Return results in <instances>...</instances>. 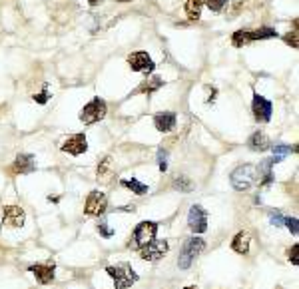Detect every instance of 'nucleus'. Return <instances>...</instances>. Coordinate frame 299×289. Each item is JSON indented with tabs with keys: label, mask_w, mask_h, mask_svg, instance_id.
<instances>
[{
	"label": "nucleus",
	"mask_w": 299,
	"mask_h": 289,
	"mask_svg": "<svg viewBox=\"0 0 299 289\" xmlns=\"http://www.w3.org/2000/svg\"><path fill=\"white\" fill-rule=\"evenodd\" d=\"M110 163H112V160H110V158H104L102 166H98V178H104V176H106V172H108Z\"/></svg>",
	"instance_id": "2f4dec72"
},
{
	"label": "nucleus",
	"mask_w": 299,
	"mask_h": 289,
	"mask_svg": "<svg viewBox=\"0 0 299 289\" xmlns=\"http://www.w3.org/2000/svg\"><path fill=\"white\" fill-rule=\"evenodd\" d=\"M106 210H108V198H106V194H102L98 190L90 192L88 198H86V205H84L86 216L100 217L102 214H106Z\"/></svg>",
	"instance_id": "423d86ee"
},
{
	"label": "nucleus",
	"mask_w": 299,
	"mask_h": 289,
	"mask_svg": "<svg viewBox=\"0 0 299 289\" xmlns=\"http://www.w3.org/2000/svg\"><path fill=\"white\" fill-rule=\"evenodd\" d=\"M269 148L273 150V156H280V158H283V156H287V154H291V152H295V148H291V146H287V144L269 146Z\"/></svg>",
	"instance_id": "393cba45"
},
{
	"label": "nucleus",
	"mask_w": 299,
	"mask_h": 289,
	"mask_svg": "<svg viewBox=\"0 0 299 289\" xmlns=\"http://www.w3.org/2000/svg\"><path fill=\"white\" fill-rule=\"evenodd\" d=\"M285 42H287V44H291L293 48H297L299 46L297 44V32H289V34L285 36Z\"/></svg>",
	"instance_id": "72a5a7b5"
},
{
	"label": "nucleus",
	"mask_w": 299,
	"mask_h": 289,
	"mask_svg": "<svg viewBox=\"0 0 299 289\" xmlns=\"http://www.w3.org/2000/svg\"><path fill=\"white\" fill-rule=\"evenodd\" d=\"M172 185H174V190H180V192H186V194L194 190V183H191L189 178H186V176H178Z\"/></svg>",
	"instance_id": "4be33fe9"
},
{
	"label": "nucleus",
	"mask_w": 299,
	"mask_h": 289,
	"mask_svg": "<svg viewBox=\"0 0 299 289\" xmlns=\"http://www.w3.org/2000/svg\"><path fill=\"white\" fill-rule=\"evenodd\" d=\"M227 2H229V0H207V8H209L211 12H222Z\"/></svg>",
	"instance_id": "a878e982"
},
{
	"label": "nucleus",
	"mask_w": 299,
	"mask_h": 289,
	"mask_svg": "<svg viewBox=\"0 0 299 289\" xmlns=\"http://www.w3.org/2000/svg\"><path fill=\"white\" fill-rule=\"evenodd\" d=\"M255 172H258V170H255L251 163L238 166V168L231 172V176H229L233 190H238V192H245V190H249V188L255 183Z\"/></svg>",
	"instance_id": "20e7f679"
},
{
	"label": "nucleus",
	"mask_w": 299,
	"mask_h": 289,
	"mask_svg": "<svg viewBox=\"0 0 299 289\" xmlns=\"http://www.w3.org/2000/svg\"><path fill=\"white\" fill-rule=\"evenodd\" d=\"M283 158H280V156H273V158H267V160H263L262 163H260V176H262V185H271L273 183V174H271V168L275 166L277 162H281Z\"/></svg>",
	"instance_id": "2eb2a0df"
},
{
	"label": "nucleus",
	"mask_w": 299,
	"mask_h": 289,
	"mask_svg": "<svg viewBox=\"0 0 299 289\" xmlns=\"http://www.w3.org/2000/svg\"><path fill=\"white\" fill-rule=\"evenodd\" d=\"M122 185L128 188V190H132L136 196H144V194H148V185L142 183L140 180H136V178H132V180H122Z\"/></svg>",
	"instance_id": "aec40b11"
},
{
	"label": "nucleus",
	"mask_w": 299,
	"mask_h": 289,
	"mask_svg": "<svg viewBox=\"0 0 299 289\" xmlns=\"http://www.w3.org/2000/svg\"><path fill=\"white\" fill-rule=\"evenodd\" d=\"M265 38H277V32L273 28H260L249 32V40H265Z\"/></svg>",
	"instance_id": "412c9836"
},
{
	"label": "nucleus",
	"mask_w": 299,
	"mask_h": 289,
	"mask_svg": "<svg viewBox=\"0 0 299 289\" xmlns=\"http://www.w3.org/2000/svg\"><path fill=\"white\" fill-rule=\"evenodd\" d=\"M98 232H100V235H104V237H112L114 235V230L110 228V223H108L106 219H102V221L98 223Z\"/></svg>",
	"instance_id": "bb28decb"
},
{
	"label": "nucleus",
	"mask_w": 299,
	"mask_h": 289,
	"mask_svg": "<svg viewBox=\"0 0 299 289\" xmlns=\"http://www.w3.org/2000/svg\"><path fill=\"white\" fill-rule=\"evenodd\" d=\"M88 2H90V4H92V6H96V4H100V2H102V0H88Z\"/></svg>",
	"instance_id": "f704fd0d"
},
{
	"label": "nucleus",
	"mask_w": 299,
	"mask_h": 289,
	"mask_svg": "<svg viewBox=\"0 0 299 289\" xmlns=\"http://www.w3.org/2000/svg\"><path fill=\"white\" fill-rule=\"evenodd\" d=\"M106 112H108L106 102L100 100V98H94L90 104H86V106L82 108V112H80V120H82L84 124H96V122L104 120Z\"/></svg>",
	"instance_id": "39448f33"
},
{
	"label": "nucleus",
	"mask_w": 299,
	"mask_h": 289,
	"mask_svg": "<svg viewBox=\"0 0 299 289\" xmlns=\"http://www.w3.org/2000/svg\"><path fill=\"white\" fill-rule=\"evenodd\" d=\"M156 234H158V223L156 221H140L132 234V239L128 243L130 250H142L144 245H148L152 239H156Z\"/></svg>",
	"instance_id": "f03ea898"
},
{
	"label": "nucleus",
	"mask_w": 299,
	"mask_h": 289,
	"mask_svg": "<svg viewBox=\"0 0 299 289\" xmlns=\"http://www.w3.org/2000/svg\"><path fill=\"white\" fill-rule=\"evenodd\" d=\"M162 86H164L162 78H158V76H156V78H152V80H148L146 84H142V86H140V88H138L136 92H148V94H150V92L158 90V88H162Z\"/></svg>",
	"instance_id": "5701e85b"
},
{
	"label": "nucleus",
	"mask_w": 299,
	"mask_h": 289,
	"mask_svg": "<svg viewBox=\"0 0 299 289\" xmlns=\"http://www.w3.org/2000/svg\"><path fill=\"white\" fill-rule=\"evenodd\" d=\"M251 110H253V116L258 122H269L271 120V112H273V106L267 98H263L260 94H253V104H251Z\"/></svg>",
	"instance_id": "1a4fd4ad"
},
{
	"label": "nucleus",
	"mask_w": 299,
	"mask_h": 289,
	"mask_svg": "<svg viewBox=\"0 0 299 289\" xmlns=\"http://www.w3.org/2000/svg\"><path fill=\"white\" fill-rule=\"evenodd\" d=\"M202 6H204V0H187L186 2V14L189 20H198L202 14Z\"/></svg>",
	"instance_id": "6ab92c4d"
},
{
	"label": "nucleus",
	"mask_w": 299,
	"mask_h": 289,
	"mask_svg": "<svg viewBox=\"0 0 299 289\" xmlns=\"http://www.w3.org/2000/svg\"><path fill=\"white\" fill-rule=\"evenodd\" d=\"M269 219H271V225H275V228H281V225L285 223V216H281L280 212H275V214L271 212V214H269Z\"/></svg>",
	"instance_id": "c756f323"
},
{
	"label": "nucleus",
	"mask_w": 299,
	"mask_h": 289,
	"mask_svg": "<svg viewBox=\"0 0 299 289\" xmlns=\"http://www.w3.org/2000/svg\"><path fill=\"white\" fill-rule=\"evenodd\" d=\"M231 42H233V46H243V44H247V42H251L249 40V32L247 30H238L236 34H233V38H231Z\"/></svg>",
	"instance_id": "b1692460"
},
{
	"label": "nucleus",
	"mask_w": 299,
	"mask_h": 289,
	"mask_svg": "<svg viewBox=\"0 0 299 289\" xmlns=\"http://www.w3.org/2000/svg\"><path fill=\"white\" fill-rule=\"evenodd\" d=\"M60 150L66 152V154H72V156H80V154H84L88 150V140H86L84 134H74L68 140H64Z\"/></svg>",
	"instance_id": "9b49d317"
},
{
	"label": "nucleus",
	"mask_w": 299,
	"mask_h": 289,
	"mask_svg": "<svg viewBox=\"0 0 299 289\" xmlns=\"http://www.w3.org/2000/svg\"><path fill=\"white\" fill-rule=\"evenodd\" d=\"M184 289H198V287H194V285H187V287H184Z\"/></svg>",
	"instance_id": "c9c22d12"
},
{
	"label": "nucleus",
	"mask_w": 299,
	"mask_h": 289,
	"mask_svg": "<svg viewBox=\"0 0 299 289\" xmlns=\"http://www.w3.org/2000/svg\"><path fill=\"white\" fill-rule=\"evenodd\" d=\"M154 126L160 132H172L176 128V114L174 112H162V114H156L154 116Z\"/></svg>",
	"instance_id": "4468645a"
},
{
	"label": "nucleus",
	"mask_w": 299,
	"mask_h": 289,
	"mask_svg": "<svg viewBox=\"0 0 299 289\" xmlns=\"http://www.w3.org/2000/svg\"><path fill=\"white\" fill-rule=\"evenodd\" d=\"M283 225H287V230L291 232V234L295 235L297 237V234H299V221H297V217H285V223Z\"/></svg>",
	"instance_id": "cd10ccee"
},
{
	"label": "nucleus",
	"mask_w": 299,
	"mask_h": 289,
	"mask_svg": "<svg viewBox=\"0 0 299 289\" xmlns=\"http://www.w3.org/2000/svg\"><path fill=\"white\" fill-rule=\"evenodd\" d=\"M249 234L247 232H240V234L233 237V241H231V250L236 253H242V255H245V253L249 252Z\"/></svg>",
	"instance_id": "a211bd4d"
},
{
	"label": "nucleus",
	"mask_w": 299,
	"mask_h": 289,
	"mask_svg": "<svg viewBox=\"0 0 299 289\" xmlns=\"http://www.w3.org/2000/svg\"><path fill=\"white\" fill-rule=\"evenodd\" d=\"M204 247H206V243H204L202 237H198V235L187 237L184 247H182V253H180V259H178L180 270H187L196 261V257H200V253L204 252Z\"/></svg>",
	"instance_id": "7ed1b4c3"
},
{
	"label": "nucleus",
	"mask_w": 299,
	"mask_h": 289,
	"mask_svg": "<svg viewBox=\"0 0 299 289\" xmlns=\"http://www.w3.org/2000/svg\"><path fill=\"white\" fill-rule=\"evenodd\" d=\"M158 168H160V172H166L168 170V154L164 150L158 152Z\"/></svg>",
	"instance_id": "c85d7f7f"
},
{
	"label": "nucleus",
	"mask_w": 299,
	"mask_h": 289,
	"mask_svg": "<svg viewBox=\"0 0 299 289\" xmlns=\"http://www.w3.org/2000/svg\"><path fill=\"white\" fill-rule=\"evenodd\" d=\"M247 146H249V150L251 152H265V150H269V138L263 134V132H255L249 140H247Z\"/></svg>",
	"instance_id": "f3484780"
},
{
	"label": "nucleus",
	"mask_w": 299,
	"mask_h": 289,
	"mask_svg": "<svg viewBox=\"0 0 299 289\" xmlns=\"http://www.w3.org/2000/svg\"><path fill=\"white\" fill-rule=\"evenodd\" d=\"M187 225H189V230H191L194 234H204V232L207 230V212L202 208V205L194 203V205L189 208Z\"/></svg>",
	"instance_id": "6e6552de"
},
{
	"label": "nucleus",
	"mask_w": 299,
	"mask_h": 289,
	"mask_svg": "<svg viewBox=\"0 0 299 289\" xmlns=\"http://www.w3.org/2000/svg\"><path fill=\"white\" fill-rule=\"evenodd\" d=\"M24 210L20 205H6L2 210V225L8 228H22L24 225Z\"/></svg>",
	"instance_id": "9d476101"
},
{
	"label": "nucleus",
	"mask_w": 299,
	"mask_h": 289,
	"mask_svg": "<svg viewBox=\"0 0 299 289\" xmlns=\"http://www.w3.org/2000/svg\"><path fill=\"white\" fill-rule=\"evenodd\" d=\"M168 250H169L168 241H164V239H152L148 245H144L138 252H140V257L146 259V261H158V259H162L168 253Z\"/></svg>",
	"instance_id": "0eeeda50"
},
{
	"label": "nucleus",
	"mask_w": 299,
	"mask_h": 289,
	"mask_svg": "<svg viewBox=\"0 0 299 289\" xmlns=\"http://www.w3.org/2000/svg\"><path fill=\"white\" fill-rule=\"evenodd\" d=\"M128 64L134 72H152L154 70V60L148 56V52H134L128 56Z\"/></svg>",
	"instance_id": "f8f14e48"
},
{
	"label": "nucleus",
	"mask_w": 299,
	"mask_h": 289,
	"mask_svg": "<svg viewBox=\"0 0 299 289\" xmlns=\"http://www.w3.org/2000/svg\"><path fill=\"white\" fill-rule=\"evenodd\" d=\"M36 170V160L30 154H18L14 160V172L18 174H32Z\"/></svg>",
	"instance_id": "dca6fc26"
},
{
	"label": "nucleus",
	"mask_w": 299,
	"mask_h": 289,
	"mask_svg": "<svg viewBox=\"0 0 299 289\" xmlns=\"http://www.w3.org/2000/svg\"><path fill=\"white\" fill-rule=\"evenodd\" d=\"M106 273L114 279V285L116 289H128L132 287L140 277L138 273L132 270L130 263H118V265H108Z\"/></svg>",
	"instance_id": "f257e3e1"
},
{
	"label": "nucleus",
	"mask_w": 299,
	"mask_h": 289,
	"mask_svg": "<svg viewBox=\"0 0 299 289\" xmlns=\"http://www.w3.org/2000/svg\"><path fill=\"white\" fill-rule=\"evenodd\" d=\"M48 98H50V94H48V88H44V92H40V94H36L32 100L34 102H38V104H46L48 102Z\"/></svg>",
	"instance_id": "473e14b6"
},
{
	"label": "nucleus",
	"mask_w": 299,
	"mask_h": 289,
	"mask_svg": "<svg viewBox=\"0 0 299 289\" xmlns=\"http://www.w3.org/2000/svg\"><path fill=\"white\" fill-rule=\"evenodd\" d=\"M297 253H299V245H297V243H295V245H293V247H291V250L287 252V257H289V261H291L293 265H297V263H299Z\"/></svg>",
	"instance_id": "7c9ffc66"
},
{
	"label": "nucleus",
	"mask_w": 299,
	"mask_h": 289,
	"mask_svg": "<svg viewBox=\"0 0 299 289\" xmlns=\"http://www.w3.org/2000/svg\"><path fill=\"white\" fill-rule=\"evenodd\" d=\"M28 271L34 275L38 279V283H42V285H48V283H52L54 281V263H46V265H30Z\"/></svg>",
	"instance_id": "ddd939ff"
}]
</instances>
